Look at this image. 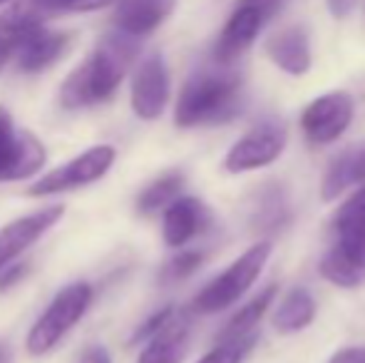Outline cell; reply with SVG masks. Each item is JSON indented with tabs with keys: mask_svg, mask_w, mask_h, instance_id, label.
Masks as SVG:
<instances>
[{
	"mask_svg": "<svg viewBox=\"0 0 365 363\" xmlns=\"http://www.w3.org/2000/svg\"><path fill=\"white\" fill-rule=\"evenodd\" d=\"M3 3H8V0H0V5H3Z\"/></svg>",
	"mask_w": 365,
	"mask_h": 363,
	"instance_id": "cell-33",
	"label": "cell"
},
{
	"mask_svg": "<svg viewBox=\"0 0 365 363\" xmlns=\"http://www.w3.org/2000/svg\"><path fill=\"white\" fill-rule=\"evenodd\" d=\"M241 78L229 70H202L192 75L177 100L174 122L179 127L219 125L239 112Z\"/></svg>",
	"mask_w": 365,
	"mask_h": 363,
	"instance_id": "cell-2",
	"label": "cell"
},
{
	"mask_svg": "<svg viewBox=\"0 0 365 363\" xmlns=\"http://www.w3.org/2000/svg\"><path fill=\"white\" fill-rule=\"evenodd\" d=\"M353 100L348 92H328L303 110V135L313 145H331L351 127Z\"/></svg>",
	"mask_w": 365,
	"mask_h": 363,
	"instance_id": "cell-9",
	"label": "cell"
},
{
	"mask_svg": "<svg viewBox=\"0 0 365 363\" xmlns=\"http://www.w3.org/2000/svg\"><path fill=\"white\" fill-rule=\"evenodd\" d=\"M48 152L30 130L15 127L13 115L0 105V182H23L43 170Z\"/></svg>",
	"mask_w": 365,
	"mask_h": 363,
	"instance_id": "cell-6",
	"label": "cell"
},
{
	"mask_svg": "<svg viewBox=\"0 0 365 363\" xmlns=\"http://www.w3.org/2000/svg\"><path fill=\"white\" fill-rule=\"evenodd\" d=\"M202 262H204L202 252H182V254H177L167 267H164L162 279L164 281H182V279H187V276H192L194 272H197V269L202 267Z\"/></svg>",
	"mask_w": 365,
	"mask_h": 363,
	"instance_id": "cell-22",
	"label": "cell"
},
{
	"mask_svg": "<svg viewBox=\"0 0 365 363\" xmlns=\"http://www.w3.org/2000/svg\"><path fill=\"white\" fill-rule=\"evenodd\" d=\"M63 217H65L63 204H50V207H43L38 212L25 214V217H18L10 224H5L0 229V272L5 267H10V262H15L23 252H28Z\"/></svg>",
	"mask_w": 365,
	"mask_h": 363,
	"instance_id": "cell-10",
	"label": "cell"
},
{
	"mask_svg": "<svg viewBox=\"0 0 365 363\" xmlns=\"http://www.w3.org/2000/svg\"><path fill=\"white\" fill-rule=\"evenodd\" d=\"M209 224V212L204 202L194 197H177L167 209H164L162 234L167 247H184L192 242L199 232Z\"/></svg>",
	"mask_w": 365,
	"mask_h": 363,
	"instance_id": "cell-14",
	"label": "cell"
},
{
	"mask_svg": "<svg viewBox=\"0 0 365 363\" xmlns=\"http://www.w3.org/2000/svg\"><path fill=\"white\" fill-rule=\"evenodd\" d=\"M137 53H140L137 38H130L120 30L102 38L90 58L77 65L60 88L63 107L80 110V107L107 102L122 85L125 75L130 73Z\"/></svg>",
	"mask_w": 365,
	"mask_h": 363,
	"instance_id": "cell-1",
	"label": "cell"
},
{
	"mask_svg": "<svg viewBox=\"0 0 365 363\" xmlns=\"http://www.w3.org/2000/svg\"><path fill=\"white\" fill-rule=\"evenodd\" d=\"M92 304V286L87 281H75L60 289L48 304L25 339V349L30 356H45L75 329V324L87 314Z\"/></svg>",
	"mask_w": 365,
	"mask_h": 363,
	"instance_id": "cell-4",
	"label": "cell"
},
{
	"mask_svg": "<svg viewBox=\"0 0 365 363\" xmlns=\"http://www.w3.org/2000/svg\"><path fill=\"white\" fill-rule=\"evenodd\" d=\"M271 257V244L261 242L246 249L226 272H221L212 284H207L192 301V309L197 314H219V311L234 306L264 272L266 262Z\"/></svg>",
	"mask_w": 365,
	"mask_h": 363,
	"instance_id": "cell-5",
	"label": "cell"
},
{
	"mask_svg": "<svg viewBox=\"0 0 365 363\" xmlns=\"http://www.w3.org/2000/svg\"><path fill=\"white\" fill-rule=\"evenodd\" d=\"M316 319V301L306 289H293L274 314V329L279 334H298Z\"/></svg>",
	"mask_w": 365,
	"mask_h": 363,
	"instance_id": "cell-19",
	"label": "cell"
},
{
	"mask_svg": "<svg viewBox=\"0 0 365 363\" xmlns=\"http://www.w3.org/2000/svg\"><path fill=\"white\" fill-rule=\"evenodd\" d=\"M356 184H365V142L348 147L328 165L321 182V197L333 202Z\"/></svg>",
	"mask_w": 365,
	"mask_h": 363,
	"instance_id": "cell-17",
	"label": "cell"
},
{
	"mask_svg": "<svg viewBox=\"0 0 365 363\" xmlns=\"http://www.w3.org/2000/svg\"><path fill=\"white\" fill-rule=\"evenodd\" d=\"M172 314H174L172 306H167V309L157 311V314H154L152 319H147L145 324H142L140 329H137V334H135V339H132V341H135V344H137V341H147L149 336L154 334V331H159L164 324H167L169 319H172Z\"/></svg>",
	"mask_w": 365,
	"mask_h": 363,
	"instance_id": "cell-25",
	"label": "cell"
},
{
	"mask_svg": "<svg viewBox=\"0 0 365 363\" xmlns=\"http://www.w3.org/2000/svg\"><path fill=\"white\" fill-rule=\"evenodd\" d=\"M239 3L251 5V8L259 10V13L264 15V20H271L281 8H284L286 0H239Z\"/></svg>",
	"mask_w": 365,
	"mask_h": 363,
	"instance_id": "cell-26",
	"label": "cell"
},
{
	"mask_svg": "<svg viewBox=\"0 0 365 363\" xmlns=\"http://www.w3.org/2000/svg\"><path fill=\"white\" fill-rule=\"evenodd\" d=\"M0 363H10V349L5 341H0Z\"/></svg>",
	"mask_w": 365,
	"mask_h": 363,
	"instance_id": "cell-32",
	"label": "cell"
},
{
	"mask_svg": "<svg viewBox=\"0 0 365 363\" xmlns=\"http://www.w3.org/2000/svg\"><path fill=\"white\" fill-rule=\"evenodd\" d=\"M286 147V127L281 122H261L249 135H244L229 150L224 160L226 172L241 175V172L261 170L281 157Z\"/></svg>",
	"mask_w": 365,
	"mask_h": 363,
	"instance_id": "cell-8",
	"label": "cell"
},
{
	"mask_svg": "<svg viewBox=\"0 0 365 363\" xmlns=\"http://www.w3.org/2000/svg\"><path fill=\"white\" fill-rule=\"evenodd\" d=\"M77 363H112V356H110V351H107L105 346L95 344L80 356V361H77Z\"/></svg>",
	"mask_w": 365,
	"mask_h": 363,
	"instance_id": "cell-27",
	"label": "cell"
},
{
	"mask_svg": "<svg viewBox=\"0 0 365 363\" xmlns=\"http://www.w3.org/2000/svg\"><path fill=\"white\" fill-rule=\"evenodd\" d=\"M10 55H13V50H10V45H8V40L0 35V70L5 68V63L10 60Z\"/></svg>",
	"mask_w": 365,
	"mask_h": 363,
	"instance_id": "cell-31",
	"label": "cell"
},
{
	"mask_svg": "<svg viewBox=\"0 0 365 363\" xmlns=\"http://www.w3.org/2000/svg\"><path fill=\"white\" fill-rule=\"evenodd\" d=\"M356 3L358 0H328V10H331V15H336V18H346V15L356 8Z\"/></svg>",
	"mask_w": 365,
	"mask_h": 363,
	"instance_id": "cell-30",
	"label": "cell"
},
{
	"mask_svg": "<svg viewBox=\"0 0 365 363\" xmlns=\"http://www.w3.org/2000/svg\"><path fill=\"white\" fill-rule=\"evenodd\" d=\"M189 351V321L177 311L172 319L147 339L137 363H182Z\"/></svg>",
	"mask_w": 365,
	"mask_h": 363,
	"instance_id": "cell-16",
	"label": "cell"
},
{
	"mask_svg": "<svg viewBox=\"0 0 365 363\" xmlns=\"http://www.w3.org/2000/svg\"><path fill=\"white\" fill-rule=\"evenodd\" d=\"M182 189H184L182 172H167V175L157 177V180L152 184H147L140 197H137V212L140 214L162 212V209H167L169 204L182 194Z\"/></svg>",
	"mask_w": 365,
	"mask_h": 363,
	"instance_id": "cell-21",
	"label": "cell"
},
{
	"mask_svg": "<svg viewBox=\"0 0 365 363\" xmlns=\"http://www.w3.org/2000/svg\"><path fill=\"white\" fill-rule=\"evenodd\" d=\"M115 25L130 38H145L154 33L172 15L177 0H117Z\"/></svg>",
	"mask_w": 365,
	"mask_h": 363,
	"instance_id": "cell-15",
	"label": "cell"
},
{
	"mask_svg": "<svg viewBox=\"0 0 365 363\" xmlns=\"http://www.w3.org/2000/svg\"><path fill=\"white\" fill-rule=\"evenodd\" d=\"M251 341L254 339H244V341H224L219 344L214 351H209L199 363H241L246 356V351L251 349Z\"/></svg>",
	"mask_w": 365,
	"mask_h": 363,
	"instance_id": "cell-24",
	"label": "cell"
},
{
	"mask_svg": "<svg viewBox=\"0 0 365 363\" xmlns=\"http://www.w3.org/2000/svg\"><path fill=\"white\" fill-rule=\"evenodd\" d=\"M20 276H25V267H23V264H18V267H5L3 272H0V291L10 289V286H13L15 281L20 279Z\"/></svg>",
	"mask_w": 365,
	"mask_h": 363,
	"instance_id": "cell-29",
	"label": "cell"
},
{
	"mask_svg": "<svg viewBox=\"0 0 365 363\" xmlns=\"http://www.w3.org/2000/svg\"><path fill=\"white\" fill-rule=\"evenodd\" d=\"M264 25L266 20L259 10H254L251 5L239 3L234 13H231V18L226 20L224 30H221L217 48H214V60L219 65L234 63L241 53H246V48L254 43Z\"/></svg>",
	"mask_w": 365,
	"mask_h": 363,
	"instance_id": "cell-13",
	"label": "cell"
},
{
	"mask_svg": "<svg viewBox=\"0 0 365 363\" xmlns=\"http://www.w3.org/2000/svg\"><path fill=\"white\" fill-rule=\"evenodd\" d=\"M338 242L323 257L318 272L326 281L353 289L365 281V184L351 194L333 219Z\"/></svg>",
	"mask_w": 365,
	"mask_h": 363,
	"instance_id": "cell-3",
	"label": "cell"
},
{
	"mask_svg": "<svg viewBox=\"0 0 365 363\" xmlns=\"http://www.w3.org/2000/svg\"><path fill=\"white\" fill-rule=\"evenodd\" d=\"M48 15L53 13H87V10H100L117 0H35Z\"/></svg>",
	"mask_w": 365,
	"mask_h": 363,
	"instance_id": "cell-23",
	"label": "cell"
},
{
	"mask_svg": "<svg viewBox=\"0 0 365 363\" xmlns=\"http://www.w3.org/2000/svg\"><path fill=\"white\" fill-rule=\"evenodd\" d=\"M132 110L142 120L162 117L169 102V73L162 55H149L140 63L132 78Z\"/></svg>",
	"mask_w": 365,
	"mask_h": 363,
	"instance_id": "cell-11",
	"label": "cell"
},
{
	"mask_svg": "<svg viewBox=\"0 0 365 363\" xmlns=\"http://www.w3.org/2000/svg\"><path fill=\"white\" fill-rule=\"evenodd\" d=\"M68 43V33H55V30H48L45 25H38V28L10 40V50L18 55V68L23 73L35 75L48 70L53 63H58V58L65 53Z\"/></svg>",
	"mask_w": 365,
	"mask_h": 363,
	"instance_id": "cell-12",
	"label": "cell"
},
{
	"mask_svg": "<svg viewBox=\"0 0 365 363\" xmlns=\"http://www.w3.org/2000/svg\"><path fill=\"white\" fill-rule=\"evenodd\" d=\"M115 147L112 145H95L87 152L77 155L75 160L55 167L53 172L38 180L28 189V197H50V194L73 192V189L87 187V184L102 180L115 165Z\"/></svg>",
	"mask_w": 365,
	"mask_h": 363,
	"instance_id": "cell-7",
	"label": "cell"
},
{
	"mask_svg": "<svg viewBox=\"0 0 365 363\" xmlns=\"http://www.w3.org/2000/svg\"><path fill=\"white\" fill-rule=\"evenodd\" d=\"M328 363H365V349H361V346L343 349V351H338Z\"/></svg>",
	"mask_w": 365,
	"mask_h": 363,
	"instance_id": "cell-28",
	"label": "cell"
},
{
	"mask_svg": "<svg viewBox=\"0 0 365 363\" xmlns=\"http://www.w3.org/2000/svg\"><path fill=\"white\" fill-rule=\"evenodd\" d=\"M276 296V286H269L266 291H261L259 296H256L251 304H246L244 309L239 311V314L234 316V319L226 324V329L219 334V341L224 344V341H244V339H251V334H254V329L259 326V321L264 319V314L269 311L271 301H274Z\"/></svg>",
	"mask_w": 365,
	"mask_h": 363,
	"instance_id": "cell-20",
	"label": "cell"
},
{
	"mask_svg": "<svg viewBox=\"0 0 365 363\" xmlns=\"http://www.w3.org/2000/svg\"><path fill=\"white\" fill-rule=\"evenodd\" d=\"M269 58L289 75H303L311 68V48H308V35L303 28L293 25L281 33H276L266 45Z\"/></svg>",
	"mask_w": 365,
	"mask_h": 363,
	"instance_id": "cell-18",
	"label": "cell"
}]
</instances>
